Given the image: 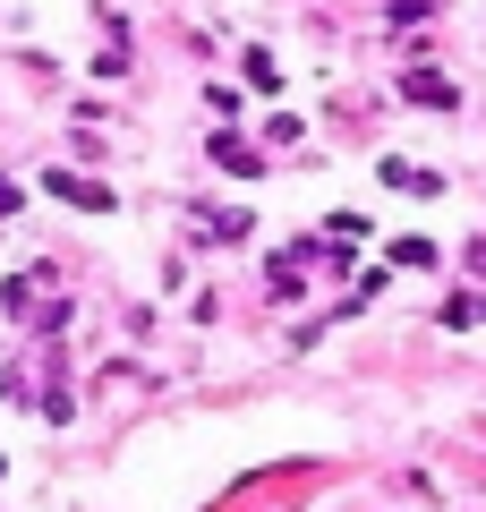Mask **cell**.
<instances>
[{
    "mask_svg": "<svg viewBox=\"0 0 486 512\" xmlns=\"http://www.w3.org/2000/svg\"><path fill=\"white\" fill-rule=\"evenodd\" d=\"M52 197L60 205H86V214H111V188L103 180H77V171H52Z\"/></svg>",
    "mask_w": 486,
    "mask_h": 512,
    "instance_id": "obj_1",
    "label": "cell"
},
{
    "mask_svg": "<svg viewBox=\"0 0 486 512\" xmlns=\"http://www.w3.org/2000/svg\"><path fill=\"white\" fill-rule=\"evenodd\" d=\"M401 94H410V103H427V111H452V103H461V94H452V86H444L435 69H418V77H410Z\"/></svg>",
    "mask_w": 486,
    "mask_h": 512,
    "instance_id": "obj_3",
    "label": "cell"
},
{
    "mask_svg": "<svg viewBox=\"0 0 486 512\" xmlns=\"http://www.w3.org/2000/svg\"><path fill=\"white\" fill-rule=\"evenodd\" d=\"M384 188H410V197H435V171H427V163H384Z\"/></svg>",
    "mask_w": 486,
    "mask_h": 512,
    "instance_id": "obj_4",
    "label": "cell"
},
{
    "mask_svg": "<svg viewBox=\"0 0 486 512\" xmlns=\"http://www.w3.org/2000/svg\"><path fill=\"white\" fill-rule=\"evenodd\" d=\"M18 205H26V188L9 180V171H0V214H18Z\"/></svg>",
    "mask_w": 486,
    "mask_h": 512,
    "instance_id": "obj_5",
    "label": "cell"
},
{
    "mask_svg": "<svg viewBox=\"0 0 486 512\" xmlns=\"http://www.w3.org/2000/svg\"><path fill=\"white\" fill-rule=\"evenodd\" d=\"M214 163H222V171H239V180H256V171H265V154H256L248 137H214Z\"/></svg>",
    "mask_w": 486,
    "mask_h": 512,
    "instance_id": "obj_2",
    "label": "cell"
}]
</instances>
